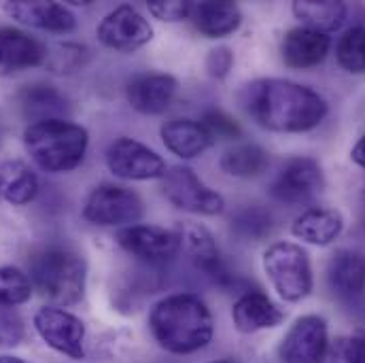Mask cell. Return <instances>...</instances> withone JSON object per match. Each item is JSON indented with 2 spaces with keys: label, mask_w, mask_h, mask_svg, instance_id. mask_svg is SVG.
I'll return each mask as SVG.
<instances>
[{
  "label": "cell",
  "mask_w": 365,
  "mask_h": 363,
  "mask_svg": "<svg viewBox=\"0 0 365 363\" xmlns=\"http://www.w3.org/2000/svg\"><path fill=\"white\" fill-rule=\"evenodd\" d=\"M24 340L21 319L6 308H0V347H17Z\"/></svg>",
  "instance_id": "33"
},
{
  "label": "cell",
  "mask_w": 365,
  "mask_h": 363,
  "mask_svg": "<svg viewBox=\"0 0 365 363\" xmlns=\"http://www.w3.org/2000/svg\"><path fill=\"white\" fill-rule=\"evenodd\" d=\"M202 126L208 130V134L212 138H225V140H234V138H240L242 130L240 126L223 111H206L204 117L200 119Z\"/></svg>",
  "instance_id": "32"
},
{
  "label": "cell",
  "mask_w": 365,
  "mask_h": 363,
  "mask_svg": "<svg viewBox=\"0 0 365 363\" xmlns=\"http://www.w3.org/2000/svg\"><path fill=\"white\" fill-rule=\"evenodd\" d=\"M325 187L321 164L312 158H291L274 179L270 193L274 200L297 206L310 202Z\"/></svg>",
  "instance_id": "11"
},
{
  "label": "cell",
  "mask_w": 365,
  "mask_h": 363,
  "mask_svg": "<svg viewBox=\"0 0 365 363\" xmlns=\"http://www.w3.org/2000/svg\"><path fill=\"white\" fill-rule=\"evenodd\" d=\"M106 166L115 177L125 181H149L162 179L166 175L162 155L128 136L117 138L106 149Z\"/></svg>",
  "instance_id": "9"
},
{
  "label": "cell",
  "mask_w": 365,
  "mask_h": 363,
  "mask_svg": "<svg viewBox=\"0 0 365 363\" xmlns=\"http://www.w3.org/2000/svg\"><path fill=\"white\" fill-rule=\"evenodd\" d=\"M0 363H26L24 359H17V357H9V355H0Z\"/></svg>",
  "instance_id": "37"
},
{
  "label": "cell",
  "mask_w": 365,
  "mask_h": 363,
  "mask_svg": "<svg viewBox=\"0 0 365 363\" xmlns=\"http://www.w3.org/2000/svg\"><path fill=\"white\" fill-rule=\"evenodd\" d=\"M32 291L28 274L13 266H0V306H19L30 300Z\"/></svg>",
  "instance_id": "29"
},
{
  "label": "cell",
  "mask_w": 365,
  "mask_h": 363,
  "mask_svg": "<svg viewBox=\"0 0 365 363\" xmlns=\"http://www.w3.org/2000/svg\"><path fill=\"white\" fill-rule=\"evenodd\" d=\"M177 88L179 86H177L175 77L162 75V73H151V75L134 77L125 88V96H128V102L132 104V108H136L138 113L160 115L175 100Z\"/></svg>",
  "instance_id": "15"
},
{
  "label": "cell",
  "mask_w": 365,
  "mask_h": 363,
  "mask_svg": "<svg viewBox=\"0 0 365 363\" xmlns=\"http://www.w3.org/2000/svg\"><path fill=\"white\" fill-rule=\"evenodd\" d=\"M344 230V219L336 208H308L293 221V236L317 247L331 245Z\"/></svg>",
  "instance_id": "22"
},
{
  "label": "cell",
  "mask_w": 365,
  "mask_h": 363,
  "mask_svg": "<svg viewBox=\"0 0 365 363\" xmlns=\"http://www.w3.org/2000/svg\"><path fill=\"white\" fill-rule=\"evenodd\" d=\"M232 230H234L240 238L259 240V238H264L266 234H270V230H272V217H270V213H266L264 208L249 206V208L240 210V213L232 219Z\"/></svg>",
  "instance_id": "31"
},
{
  "label": "cell",
  "mask_w": 365,
  "mask_h": 363,
  "mask_svg": "<svg viewBox=\"0 0 365 363\" xmlns=\"http://www.w3.org/2000/svg\"><path fill=\"white\" fill-rule=\"evenodd\" d=\"M327 347V323L317 315L299 317L284 334L278 357L280 363H317Z\"/></svg>",
  "instance_id": "13"
},
{
  "label": "cell",
  "mask_w": 365,
  "mask_h": 363,
  "mask_svg": "<svg viewBox=\"0 0 365 363\" xmlns=\"http://www.w3.org/2000/svg\"><path fill=\"white\" fill-rule=\"evenodd\" d=\"M24 145L38 168L47 173H71L86 160L90 134L73 121L49 119L30 123L24 132Z\"/></svg>",
  "instance_id": "3"
},
{
  "label": "cell",
  "mask_w": 365,
  "mask_h": 363,
  "mask_svg": "<svg viewBox=\"0 0 365 363\" xmlns=\"http://www.w3.org/2000/svg\"><path fill=\"white\" fill-rule=\"evenodd\" d=\"M145 204L140 195L128 187L121 185H100L90 193L83 217L102 227H115V225H134L143 219Z\"/></svg>",
  "instance_id": "6"
},
{
  "label": "cell",
  "mask_w": 365,
  "mask_h": 363,
  "mask_svg": "<svg viewBox=\"0 0 365 363\" xmlns=\"http://www.w3.org/2000/svg\"><path fill=\"white\" fill-rule=\"evenodd\" d=\"M149 13L162 21H181V19H189V13H191V2H162V0H155V2H149Z\"/></svg>",
  "instance_id": "34"
},
{
  "label": "cell",
  "mask_w": 365,
  "mask_h": 363,
  "mask_svg": "<svg viewBox=\"0 0 365 363\" xmlns=\"http://www.w3.org/2000/svg\"><path fill=\"white\" fill-rule=\"evenodd\" d=\"M96 34L104 47L121 53H132L153 39V28L134 6L121 4L100 21Z\"/></svg>",
  "instance_id": "10"
},
{
  "label": "cell",
  "mask_w": 365,
  "mask_h": 363,
  "mask_svg": "<svg viewBox=\"0 0 365 363\" xmlns=\"http://www.w3.org/2000/svg\"><path fill=\"white\" fill-rule=\"evenodd\" d=\"M232 319L238 332L255 334L262 329H272L284 321V312L262 291H249L240 295L232 308Z\"/></svg>",
  "instance_id": "18"
},
{
  "label": "cell",
  "mask_w": 365,
  "mask_h": 363,
  "mask_svg": "<svg viewBox=\"0 0 365 363\" xmlns=\"http://www.w3.org/2000/svg\"><path fill=\"white\" fill-rule=\"evenodd\" d=\"M329 47H331V41L327 34L299 26L284 34L280 53H282V62L289 68L306 71V68L319 66L327 58Z\"/></svg>",
  "instance_id": "17"
},
{
  "label": "cell",
  "mask_w": 365,
  "mask_h": 363,
  "mask_svg": "<svg viewBox=\"0 0 365 363\" xmlns=\"http://www.w3.org/2000/svg\"><path fill=\"white\" fill-rule=\"evenodd\" d=\"M264 270L284 302H299L312 291L308 253L295 242H274L264 251Z\"/></svg>",
  "instance_id": "5"
},
{
  "label": "cell",
  "mask_w": 365,
  "mask_h": 363,
  "mask_svg": "<svg viewBox=\"0 0 365 363\" xmlns=\"http://www.w3.org/2000/svg\"><path fill=\"white\" fill-rule=\"evenodd\" d=\"M160 136L166 149L181 160L202 155L215 140L202 121L195 119H170L160 128Z\"/></svg>",
  "instance_id": "21"
},
{
  "label": "cell",
  "mask_w": 365,
  "mask_h": 363,
  "mask_svg": "<svg viewBox=\"0 0 365 363\" xmlns=\"http://www.w3.org/2000/svg\"><path fill=\"white\" fill-rule=\"evenodd\" d=\"M293 15L304 24V28L329 34L336 32L346 17V4L344 2H334V0H297L293 2Z\"/></svg>",
  "instance_id": "25"
},
{
  "label": "cell",
  "mask_w": 365,
  "mask_h": 363,
  "mask_svg": "<svg viewBox=\"0 0 365 363\" xmlns=\"http://www.w3.org/2000/svg\"><path fill=\"white\" fill-rule=\"evenodd\" d=\"M351 160L359 166V168H364L365 170V134L357 140V145L353 147V151H351Z\"/></svg>",
  "instance_id": "36"
},
{
  "label": "cell",
  "mask_w": 365,
  "mask_h": 363,
  "mask_svg": "<svg viewBox=\"0 0 365 363\" xmlns=\"http://www.w3.org/2000/svg\"><path fill=\"white\" fill-rule=\"evenodd\" d=\"M189 19L206 39H223L234 34L242 24V13L234 2H191Z\"/></svg>",
  "instance_id": "20"
},
{
  "label": "cell",
  "mask_w": 365,
  "mask_h": 363,
  "mask_svg": "<svg viewBox=\"0 0 365 363\" xmlns=\"http://www.w3.org/2000/svg\"><path fill=\"white\" fill-rule=\"evenodd\" d=\"M232 66H234V53H232L230 47H217L206 58V71L215 79L227 77L230 71H232Z\"/></svg>",
  "instance_id": "35"
},
{
  "label": "cell",
  "mask_w": 365,
  "mask_h": 363,
  "mask_svg": "<svg viewBox=\"0 0 365 363\" xmlns=\"http://www.w3.org/2000/svg\"><path fill=\"white\" fill-rule=\"evenodd\" d=\"M19 104L24 115L36 123V121H49V119H64L68 113V100L64 93L51 88V86H28L19 93Z\"/></svg>",
  "instance_id": "24"
},
{
  "label": "cell",
  "mask_w": 365,
  "mask_h": 363,
  "mask_svg": "<svg viewBox=\"0 0 365 363\" xmlns=\"http://www.w3.org/2000/svg\"><path fill=\"white\" fill-rule=\"evenodd\" d=\"M238 100L259 128L272 132H308L327 115V102L319 91L287 79L251 81L240 90Z\"/></svg>",
  "instance_id": "1"
},
{
  "label": "cell",
  "mask_w": 365,
  "mask_h": 363,
  "mask_svg": "<svg viewBox=\"0 0 365 363\" xmlns=\"http://www.w3.org/2000/svg\"><path fill=\"white\" fill-rule=\"evenodd\" d=\"M162 191L173 206L187 213L210 217L223 213L225 208L223 195L200 181L189 166H173L166 170L162 177Z\"/></svg>",
  "instance_id": "7"
},
{
  "label": "cell",
  "mask_w": 365,
  "mask_h": 363,
  "mask_svg": "<svg viewBox=\"0 0 365 363\" xmlns=\"http://www.w3.org/2000/svg\"><path fill=\"white\" fill-rule=\"evenodd\" d=\"M2 9L15 21L38 28V30H47V32L66 34V32H73L75 26H77V19H75L73 11L68 6L60 4V2H43V0L26 2V0H17V2H4Z\"/></svg>",
  "instance_id": "14"
},
{
  "label": "cell",
  "mask_w": 365,
  "mask_h": 363,
  "mask_svg": "<svg viewBox=\"0 0 365 363\" xmlns=\"http://www.w3.org/2000/svg\"><path fill=\"white\" fill-rule=\"evenodd\" d=\"M327 278L338 295L353 297L365 291V257L357 251H338L327 268Z\"/></svg>",
  "instance_id": "23"
},
{
  "label": "cell",
  "mask_w": 365,
  "mask_h": 363,
  "mask_svg": "<svg viewBox=\"0 0 365 363\" xmlns=\"http://www.w3.org/2000/svg\"><path fill=\"white\" fill-rule=\"evenodd\" d=\"M86 260L64 247H47L38 251L30 262L32 289L47 302L62 306L77 304L86 293Z\"/></svg>",
  "instance_id": "4"
},
{
  "label": "cell",
  "mask_w": 365,
  "mask_h": 363,
  "mask_svg": "<svg viewBox=\"0 0 365 363\" xmlns=\"http://www.w3.org/2000/svg\"><path fill=\"white\" fill-rule=\"evenodd\" d=\"M47 62V49L30 34L15 28H0V73L41 66Z\"/></svg>",
  "instance_id": "19"
},
{
  "label": "cell",
  "mask_w": 365,
  "mask_h": 363,
  "mask_svg": "<svg viewBox=\"0 0 365 363\" xmlns=\"http://www.w3.org/2000/svg\"><path fill=\"white\" fill-rule=\"evenodd\" d=\"M212 363H234V362H227V359H223V362H212Z\"/></svg>",
  "instance_id": "38"
},
{
  "label": "cell",
  "mask_w": 365,
  "mask_h": 363,
  "mask_svg": "<svg viewBox=\"0 0 365 363\" xmlns=\"http://www.w3.org/2000/svg\"><path fill=\"white\" fill-rule=\"evenodd\" d=\"M338 64L351 73V75H364L365 73V28L355 26L346 30L336 47Z\"/></svg>",
  "instance_id": "28"
},
{
  "label": "cell",
  "mask_w": 365,
  "mask_h": 363,
  "mask_svg": "<svg viewBox=\"0 0 365 363\" xmlns=\"http://www.w3.org/2000/svg\"><path fill=\"white\" fill-rule=\"evenodd\" d=\"M149 329L155 342L175 355L204 349L215 334L208 306L193 293H175L160 300L149 315Z\"/></svg>",
  "instance_id": "2"
},
{
  "label": "cell",
  "mask_w": 365,
  "mask_h": 363,
  "mask_svg": "<svg viewBox=\"0 0 365 363\" xmlns=\"http://www.w3.org/2000/svg\"><path fill=\"white\" fill-rule=\"evenodd\" d=\"M34 327L53 351L71 359L86 357V325L73 312L58 306H45L34 315Z\"/></svg>",
  "instance_id": "8"
},
{
  "label": "cell",
  "mask_w": 365,
  "mask_h": 363,
  "mask_svg": "<svg viewBox=\"0 0 365 363\" xmlns=\"http://www.w3.org/2000/svg\"><path fill=\"white\" fill-rule=\"evenodd\" d=\"M117 245L125 249L130 255L149 262L164 264L177 257L181 251L179 236L170 230L155 225H128L117 232Z\"/></svg>",
  "instance_id": "12"
},
{
  "label": "cell",
  "mask_w": 365,
  "mask_h": 363,
  "mask_svg": "<svg viewBox=\"0 0 365 363\" xmlns=\"http://www.w3.org/2000/svg\"><path fill=\"white\" fill-rule=\"evenodd\" d=\"M317 363H365V334L340 336L327 342Z\"/></svg>",
  "instance_id": "30"
},
{
  "label": "cell",
  "mask_w": 365,
  "mask_h": 363,
  "mask_svg": "<svg viewBox=\"0 0 365 363\" xmlns=\"http://www.w3.org/2000/svg\"><path fill=\"white\" fill-rule=\"evenodd\" d=\"M38 193L36 175L19 160L4 162L0 166V195L13 206H24L32 202Z\"/></svg>",
  "instance_id": "26"
},
{
  "label": "cell",
  "mask_w": 365,
  "mask_h": 363,
  "mask_svg": "<svg viewBox=\"0 0 365 363\" xmlns=\"http://www.w3.org/2000/svg\"><path fill=\"white\" fill-rule=\"evenodd\" d=\"M268 162H270V155L266 153V149L253 143H245V145L227 149L221 155L219 166L230 177L253 179V177H259L268 168Z\"/></svg>",
  "instance_id": "27"
},
{
  "label": "cell",
  "mask_w": 365,
  "mask_h": 363,
  "mask_svg": "<svg viewBox=\"0 0 365 363\" xmlns=\"http://www.w3.org/2000/svg\"><path fill=\"white\" fill-rule=\"evenodd\" d=\"M175 234L179 236L181 249L187 253V257L195 264L197 270H202V272L217 278V280H223L227 276L225 270H223V264H221L217 242H215L212 234L204 225L182 221V223L177 225Z\"/></svg>",
  "instance_id": "16"
}]
</instances>
